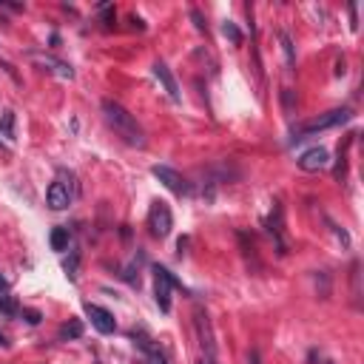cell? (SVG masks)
Segmentation results:
<instances>
[{
	"mask_svg": "<svg viewBox=\"0 0 364 364\" xmlns=\"http://www.w3.org/2000/svg\"><path fill=\"white\" fill-rule=\"evenodd\" d=\"M103 114H106V123L120 134V140L134 145V148H142L145 145V134H142L140 123L131 111H125L117 100H103Z\"/></svg>",
	"mask_w": 364,
	"mask_h": 364,
	"instance_id": "6da1fadb",
	"label": "cell"
},
{
	"mask_svg": "<svg viewBox=\"0 0 364 364\" xmlns=\"http://www.w3.org/2000/svg\"><path fill=\"white\" fill-rule=\"evenodd\" d=\"M350 120H353V108H333V111L316 117V120H307V123L296 125L293 128V142L304 140V137H310V134H316V131H324V128L344 125V123H350Z\"/></svg>",
	"mask_w": 364,
	"mask_h": 364,
	"instance_id": "7a4b0ae2",
	"label": "cell"
},
{
	"mask_svg": "<svg viewBox=\"0 0 364 364\" xmlns=\"http://www.w3.org/2000/svg\"><path fill=\"white\" fill-rule=\"evenodd\" d=\"M174 287L185 290V287L177 282V276L171 273L168 267L154 265V299H157V307H160L162 313L171 310V290H174Z\"/></svg>",
	"mask_w": 364,
	"mask_h": 364,
	"instance_id": "3957f363",
	"label": "cell"
},
{
	"mask_svg": "<svg viewBox=\"0 0 364 364\" xmlns=\"http://www.w3.org/2000/svg\"><path fill=\"white\" fill-rule=\"evenodd\" d=\"M194 330H196V338H199V347L205 350V358L216 361V338H213L211 316H208L205 307H196L194 310Z\"/></svg>",
	"mask_w": 364,
	"mask_h": 364,
	"instance_id": "277c9868",
	"label": "cell"
},
{
	"mask_svg": "<svg viewBox=\"0 0 364 364\" xmlns=\"http://www.w3.org/2000/svg\"><path fill=\"white\" fill-rule=\"evenodd\" d=\"M171 228H174V213H171V208L162 199L151 202V211H148V231H151V236L154 239H165L171 233Z\"/></svg>",
	"mask_w": 364,
	"mask_h": 364,
	"instance_id": "5b68a950",
	"label": "cell"
},
{
	"mask_svg": "<svg viewBox=\"0 0 364 364\" xmlns=\"http://www.w3.org/2000/svg\"><path fill=\"white\" fill-rule=\"evenodd\" d=\"M151 174L160 179V182L168 188V191H174L177 196H191V194H194V185H191V182H188V179L182 177L179 171L168 168V165H154Z\"/></svg>",
	"mask_w": 364,
	"mask_h": 364,
	"instance_id": "8992f818",
	"label": "cell"
},
{
	"mask_svg": "<svg viewBox=\"0 0 364 364\" xmlns=\"http://www.w3.org/2000/svg\"><path fill=\"white\" fill-rule=\"evenodd\" d=\"M83 307H86V316L91 319V324L97 327V333H103V336H111V333L117 330L114 316H111L106 307H100V304H91V302H86Z\"/></svg>",
	"mask_w": 364,
	"mask_h": 364,
	"instance_id": "52a82bcc",
	"label": "cell"
},
{
	"mask_svg": "<svg viewBox=\"0 0 364 364\" xmlns=\"http://www.w3.org/2000/svg\"><path fill=\"white\" fill-rule=\"evenodd\" d=\"M29 57L32 60H37V66H43V69H49V71H54L57 77H63V80H74V69H71L69 63H63V60H57V57H52V54H46V52H29Z\"/></svg>",
	"mask_w": 364,
	"mask_h": 364,
	"instance_id": "ba28073f",
	"label": "cell"
},
{
	"mask_svg": "<svg viewBox=\"0 0 364 364\" xmlns=\"http://www.w3.org/2000/svg\"><path fill=\"white\" fill-rule=\"evenodd\" d=\"M265 228H267V233L273 236L279 256H284V253H287V242H284V233H282L284 228H282V205L279 202H273V211H270V216L265 219Z\"/></svg>",
	"mask_w": 364,
	"mask_h": 364,
	"instance_id": "9c48e42d",
	"label": "cell"
},
{
	"mask_svg": "<svg viewBox=\"0 0 364 364\" xmlns=\"http://www.w3.org/2000/svg\"><path fill=\"white\" fill-rule=\"evenodd\" d=\"M330 165V154L327 148H321V145H316V148H310V151H304L302 157H299V168L307 171V174H316V171L327 168Z\"/></svg>",
	"mask_w": 364,
	"mask_h": 364,
	"instance_id": "30bf717a",
	"label": "cell"
},
{
	"mask_svg": "<svg viewBox=\"0 0 364 364\" xmlns=\"http://www.w3.org/2000/svg\"><path fill=\"white\" fill-rule=\"evenodd\" d=\"M131 338H134V344L142 350V355H145V364H168V358L160 353V347L154 344V341L145 336L142 330H131Z\"/></svg>",
	"mask_w": 364,
	"mask_h": 364,
	"instance_id": "8fae6325",
	"label": "cell"
},
{
	"mask_svg": "<svg viewBox=\"0 0 364 364\" xmlns=\"http://www.w3.org/2000/svg\"><path fill=\"white\" fill-rule=\"evenodd\" d=\"M71 199H74V196H71V191L63 185L60 179H57V182H52V185H49V191H46V205H49L52 211H66V208L71 205Z\"/></svg>",
	"mask_w": 364,
	"mask_h": 364,
	"instance_id": "7c38bea8",
	"label": "cell"
},
{
	"mask_svg": "<svg viewBox=\"0 0 364 364\" xmlns=\"http://www.w3.org/2000/svg\"><path fill=\"white\" fill-rule=\"evenodd\" d=\"M154 77H157V80L162 83V89L168 91V97L174 100V103H179V100H182V94H179V83H177V77L171 74V69H168V66H165L162 60L154 63Z\"/></svg>",
	"mask_w": 364,
	"mask_h": 364,
	"instance_id": "4fadbf2b",
	"label": "cell"
},
{
	"mask_svg": "<svg viewBox=\"0 0 364 364\" xmlns=\"http://www.w3.org/2000/svg\"><path fill=\"white\" fill-rule=\"evenodd\" d=\"M0 137H6L9 142L18 140V114H15L12 108H6V111L0 114Z\"/></svg>",
	"mask_w": 364,
	"mask_h": 364,
	"instance_id": "5bb4252c",
	"label": "cell"
},
{
	"mask_svg": "<svg viewBox=\"0 0 364 364\" xmlns=\"http://www.w3.org/2000/svg\"><path fill=\"white\" fill-rule=\"evenodd\" d=\"M49 242H52V250H57V253H66L71 245V233L69 228H54L52 236H49Z\"/></svg>",
	"mask_w": 364,
	"mask_h": 364,
	"instance_id": "9a60e30c",
	"label": "cell"
},
{
	"mask_svg": "<svg viewBox=\"0 0 364 364\" xmlns=\"http://www.w3.org/2000/svg\"><path fill=\"white\" fill-rule=\"evenodd\" d=\"M279 43H282V54H284V63L287 69H296V49H293V40L287 32H279Z\"/></svg>",
	"mask_w": 364,
	"mask_h": 364,
	"instance_id": "2e32d148",
	"label": "cell"
},
{
	"mask_svg": "<svg viewBox=\"0 0 364 364\" xmlns=\"http://www.w3.org/2000/svg\"><path fill=\"white\" fill-rule=\"evenodd\" d=\"M63 270H66V276L71 282H77V276H80V253L77 250H71L69 256L63 259Z\"/></svg>",
	"mask_w": 364,
	"mask_h": 364,
	"instance_id": "e0dca14e",
	"label": "cell"
},
{
	"mask_svg": "<svg viewBox=\"0 0 364 364\" xmlns=\"http://www.w3.org/2000/svg\"><path fill=\"white\" fill-rule=\"evenodd\" d=\"M279 100H282V111H284V117H293V114H296V103H299V100H296V91L284 86V89L279 91Z\"/></svg>",
	"mask_w": 364,
	"mask_h": 364,
	"instance_id": "ac0fdd59",
	"label": "cell"
},
{
	"mask_svg": "<svg viewBox=\"0 0 364 364\" xmlns=\"http://www.w3.org/2000/svg\"><path fill=\"white\" fill-rule=\"evenodd\" d=\"M83 336V321L80 319H71V321H66L60 330H57V338H80Z\"/></svg>",
	"mask_w": 364,
	"mask_h": 364,
	"instance_id": "d6986e66",
	"label": "cell"
},
{
	"mask_svg": "<svg viewBox=\"0 0 364 364\" xmlns=\"http://www.w3.org/2000/svg\"><path fill=\"white\" fill-rule=\"evenodd\" d=\"M120 279H125L131 287H140V265L131 262L128 267H123V270H120Z\"/></svg>",
	"mask_w": 364,
	"mask_h": 364,
	"instance_id": "ffe728a7",
	"label": "cell"
},
{
	"mask_svg": "<svg viewBox=\"0 0 364 364\" xmlns=\"http://www.w3.org/2000/svg\"><path fill=\"white\" fill-rule=\"evenodd\" d=\"M0 313H3V316H9V319H15V316L20 313V307L15 304V299H12L9 293H0Z\"/></svg>",
	"mask_w": 364,
	"mask_h": 364,
	"instance_id": "44dd1931",
	"label": "cell"
},
{
	"mask_svg": "<svg viewBox=\"0 0 364 364\" xmlns=\"http://www.w3.org/2000/svg\"><path fill=\"white\" fill-rule=\"evenodd\" d=\"M57 179H60L63 185H66V188H69V191H71V196L77 194V177H74L71 171H66V168H57Z\"/></svg>",
	"mask_w": 364,
	"mask_h": 364,
	"instance_id": "7402d4cb",
	"label": "cell"
},
{
	"mask_svg": "<svg viewBox=\"0 0 364 364\" xmlns=\"http://www.w3.org/2000/svg\"><path fill=\"white\" fill-rule=\"evenodd\" d=\"M222 35L228 37V40H231L233 46H239V43H242V32L236 29V23H231V20H228V23L222 26Z\"/></svg>",
	"mask_w": 364,
	"mask_h": 364,
	"instance_id": "603a6c76",
	"label": "cell"
},
{
	"mask_svg": "<svg viewBox=\"0 0 364 364\" xmlns=\"http://www.w3.org/2000/svg\"><path fill=\"white\" fill-rule=\"evenodd\" d=\"M191 20H194L196 32H208V23H205V18H202V12L199 9H191Z\"/></svg>",
	"mask_w": 364,
	"mask_h": 364,
	"instance_id": "cb8c5ba5",
	"label": "cell"
},
{
	"mask_svg": "<svg viewBox=\"0 0 364 364\" xmlns=\"http://www.w3.org/2000/svg\"><path fill=\"white\" fill-rule=\"evenodd\" d=\"M23 319H26L29 324H40L43 313H40V310H32V307H23Z\"/></svg>",
	"mask_w": 364,
	"mask_h": 364,
	"instance_id": "d4e9b609",
	"label": "cell"
},
{
	"mask_svg": "<svg viewBox=\"0 0 364 364\" xmlns=\"http://www.w3.org/2000/svg\"><path fill=\"white\" fill-rule=\"evenodd\" d=\"M327 225L333 228V233H336L338 239H341V245H344V248H350V236H347V231H344V228H338V225H333L330 219H327Z\"/></svg>",
	"mask_w": 364,
	"mask_h": 364,
	"instance_id": "484cf974",
	"label": "cell"
},
{
	"mask_svg": "<svg viewBox=\"0 0 364 364\" xmlns=\"http://www.w3.org/2000/svg\"><path fill=\"white\" fill-rule=\"evenodd\" d=\"M358 296H361V287H358V262H353V299L358 304Z\"/></svg>",
	"mask_w": 364,
	"mask_h": 364,
	"instance_id": "4316f807",
	"label": "cell"
},
{
	"mask_svg": "<svg viewBox=\"0 0 364 364\" xmlns=\"http://www.w3.org/2000/svg\"><path fill=\"white\" fill-rule=\"evenodd\" d=\"M0 6H3V9H12V12H23L20 3H9V0H0Z\"/></svg>",
	"mask_w": 364,
	"mask_h": 364,
	"instance_id": "83f0119b",
	"label": "cell"
},
{
	"mask_svg": "<svg viewBox=\"0 0 364 364\" xmlns=\"http://www.w3.org/2000/svg\"><path fill=\"white\" fill-rule=\"evenodd\" d=\"M344 71H347V63L344 60H336V77H344Z\"/></svg>",
	"mask_w": 364,
	"mask_h": 364,
	"instance_id": "f1b7e54d",
	"label": "cell"
},
{
	"mask_svg": "<svg viewBox=\"0 0 364 364\" xmlns=\"http://www.w3.org/2000/svg\"><path fill=\"white\" fill-rule=\"evenodd\" d=\"M185 248H188V236H182V239L177 242V250H179V256H182V253H185Z\"/></svg>",
	"mask_w": 364,
	"mask_h": 364,
	"instance_id": "f546056e",
	"label": "cell"
},
{
	"mask_svg": "<svg viewBox=\"0 0 364 364\" xmlns=\"http://www.w3.org/2000/svg\"><path fill=\"white\" fill-rule=\"evenodd\" d=\"M6 290H9V284H6V279H3V276H0V293H6Z\"/></svg>",
	"mask_w": 364,
	"mask_h": 364,
	"instance_id": "4dcf8cb0",
	"label": "cell"
},
{
	"mask_svg": "<svg viewBox=\"0 0 364 364\" xmlns=\"http://www.w3.org/2000/svg\"><path fill=\"white\" fill-rule=\"evenodd\" d=\"M0 347H9V341H6V336L0 333Z\"/></svg>",
	"mask_w": 364,
	"mask_h": 364,
	"instance_id": "1f68e13d",
	"label": "cell"
},
{
	"mask_svg": "<svg viewBox=\"0 0 364 364\" xmlns=\"http://www.w3.org/2000/svg\"><path fill=\"white\" fill-rule=\"evenodd\" d=\"M324 364H333V361H324Z\"/></svg>",
	"mask_w": 364,
	"mask_h": 364,
	"instance_id": "d6a6232c",
	"label": "cell"
}]
</instances>
